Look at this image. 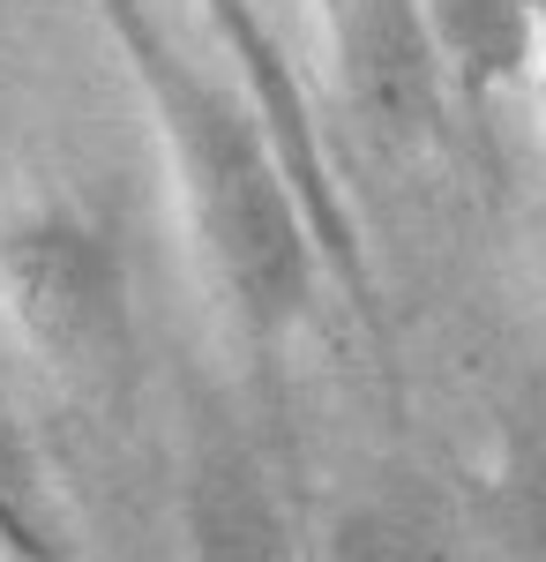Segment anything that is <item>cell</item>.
Listing matches in <instances>:
<instances>
[{"label": "cell", "instance_id": "obj_1", "mask_svg": "<svg viewBox=\"0 0 546 562\" xmlns=\"http://www.w3.org/2000/svg\"><path fill=\"white\" fill-rule=\"evenodd\" d=\"M127 60L135 105L166 158L187 256L203 270L211 301L232 315L248 346H277L315 301L322 240L299 203L293 173L248 98L217 90L180 45L150 23L143 0H90Z\"/></svg>", "mask_w": 546, "mask_h": 562}, {"label": "cell", "instance_id": "obj_2", "mask_svg": "<svg viewBox=\"0 0 546 562\" xmlns=\"http://www.w3.org/2000/svg\"><path fill=\"white\" fill-rule=\"evenodd\" d=\"M0 323L53 383L98 390L135 346V278L121 225L76 195H23L0 211Z\"/></svg>", "mask_w": 546, "mask_h": 562}, {"label": "cell", "instance_id": "obj_3", "mask_svg": "<svg viewBox=\"0 0 546 562\" xmlns=\"http://www.w3.org/2000/svg\"><path fill=\"white\" fill-rule=\"evenodd\" d=\"M180 525H187V562H285V518L262 487V465L211 413H203L195 450H187Z\"/></svg>", "mask_w": 546, "mask_h": 562}, {"label": "cell", "instance_id": "obj_4", "mask_svg": "<svg viewBox=\"0 0 546 562\" xmlns=\"http://www.w3.org/2000/svg\"><path fill=\"white\" fill-rule=\"evenodd\" d=\"M434 60L464 90H502L539 68V0H412Z\"/></svg>", "mask_w": 546, "mask_h": 562}, {"label": "cell", "instance_id": "obj_5", "mask_svg": "<svg viewBox=\"0 0 546 562\" xmlns=\"http://www.w3.org/2000/svg\"><path fill=\"white\" fill-rule=\"evenodd\" d=\"M322 562H457L450 525L405 503V495H367V503H344L322 532Z\"/></svg>", "mask_w": 546, "mask_h": 562}, {"label": "cell", "instance_id": "obj_6", "mask_svg": "<svg viewBox=\"0 0 546 562\" xmlns=\"http://www.w3.org/2000/svg\"><path fill=\"white\" fill-rule=\"evenodd\" d=\"M0 562H76L68 532L53 518L38 450L8 405H0Z\"/></svg>", "mask_w": 546, "mask_h": 562}]
</instances>
